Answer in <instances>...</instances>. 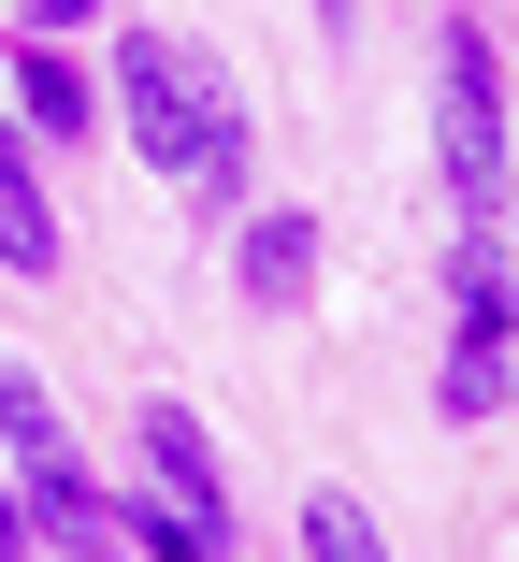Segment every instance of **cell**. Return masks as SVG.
I'll use <instances>...</instances> for the list:
<instances>
[{
    "instance_id": "cell-1",
    "label": "cell",
    "mask_w": 519,
    "mask_h": 562,
    "mask_svg": "<svg viewBox=\"0 0 519 562\" xmlns=\"http://www.w3.org/2000/svg\"><path fill=\"white\" fill-rule=\"evenodd\" d=\"M116 131L188 188V202H232L246 188V101H232V72L202 58V44H173V30H131L116 44Z\"/></svg>"
},
{
    "instance_id": "cell-2",
    "label": "cell",
    "mask_w": 519,
    "mask_h": 562,
    "mask_svg": "<svg viewBox=\"0 0 519 562\" xmlns=\"http://www.w3.org/2000/svg\"><path fill=\"white\" fill-rule=\"evenodd\" d=\"M448 188H462L476 232L505 216V58H490V30H448Z\"/></svg>"
},
{
    "instance_id": "cell-3",
    "label": "cell",
    "mask_w": 519,
    "mask_h": 562,
    "mask_svg": "<svg viewBox=\"0 0 519 562\" xmlns=\"http://www.w3.org/2000/svg\"><path fill=\"white\" fill-rule=\"evenodd\" d=\"M131 447H145L159 505H188L202 533H232V462H217V432H202L188 404H145V418H131Z\"/></svg>"
},
{
    "instance_id": "cell-4",
    "label": "cell",
    "mask_w": 519,
    "mask_h": 562,
    "mask_svg": "<svg viewBox=\"0 0 519 562\" xmlns=\"http://www.w3.org/2000/svg\"><path fill=\"white\" fill-rule=\"evenodd\" d=\"M0 260H15V274H58V202H44L30 131H15V116H0Z\"/></svg>"
},
{
    "instance_id": "cell-5",
    "label": "cell",
    "mask_w": 519,
    "mask_h": 562,
    "mask_svg": "<svg viewBox=\"0 0 519 562\" xmlns=\"http://www.w3.org/2000/svg\"><path fill=\"white\" fill-rule=\"evenodd\" d=\"M246 303H303L318 289V216H246Z\"/></svg>"
},
{
    "instance_id": "cell-6",
    "label": "cell",
    "mask_w": 519,
    "mask_h": 562,
    "mask_svg": "<svg viewBox=\"0 0 519 562\" xmlns=\"http://www.w3.org/2000/svg\"><path fill=\"white\" fill-rule=\"evenodd\" d=\"M15 116H30V131H101V87H87L58 44H30V30H15Z\"/></svg>"
},
{
    "instance_id": "cell-7",
    "label": "cell",
    "mask_w": 519,
    "mask_h": 562,
    "mask_svg": "<svg viewBox=\"0 0 519 562\" xmlns=\"http://www.w3.org/2000/svg\"><path fill=\"white\" fill-rule=\"evenodd\" d=\"M101 533H116L131 562H232V533H202L188 505H101Z\"/></svg>"
},
{
    "instance_id": "cell-8",
    "label": "cell",
    "mask_w": 519,
    "mask_h": 562,
    "mask_svg": "<svg viewBox=\"0 0 519 562\" xmlns=\"http://www.w3.org/2000/svg\"><path fill=\"white\" fill-rule=\"evenodd\" d=\"M303 562H390V548H375V519L347 491H303Z\"/></svg>"
},
{
    "instance_id": "cell-9",
    "label": "cell",
    "mask_w": 519,
    "mask_h": 562,
    "mask_svg": "<svg viewBox=\"0 0 519 562\" xmlns=\"http://www.w3.org/2000/svg\"><path fill=\"white\" fill-rule=\"evenodd\" d=\"M448 418H505V347H448Z\"/></svg>"
},
{
    "instance_id": "cell-10",
    "label": "cell",
    "mask_w": 519,
    "mask_h": 562,
    "mask_svg": "<svg viewBox=\"0 0 519 562\" xmlns=\"http://www.w3.org/2000/svg\"><path fill=\"white\" fill-rule=\"evenodd\" d=\"M101 0H30V44H58V30H87Z\"/></svg>"
},
{
    "instance_id": "cell-11",
    "label": "cell",
    "mask_w": 519,
    "mask_h": 562,
    "mask_svg": "<svg viewBox=\"0 0 519 562\" xmlns=\"http://www.w3.org/2000/svg\"><path fill=\"white\" fill-rule=\"evenodd\" d=\"M87 562H131V548H116V533H101V548H87Z\"/></svg>"
}]
</instances>
